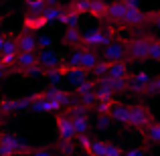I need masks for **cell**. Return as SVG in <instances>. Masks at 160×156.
Wrapping results in <instances>:
<instances>
[{
    "mask_svg": "<svg viewBox=\"0 0 160 156\" xmlns=\"http://www.w3.org/2000/svg\"><path fill=\"white\" fill-rule=\"evenodd\" d=\"M152 35H136L134 39L126 41V55L130 61H144L148 59Z\"/></svg>",
    "mask_w": 160,
    "mask_h": 156,
    "instance_id": "1",
    "label": "cell"
},
{
    "mask_svg": "<svg viewBox=\"0 0 160 156\" xmlns=\"http://www.w3.org/2000/svg\"><path fill=\"white\" fill-rule=\"evenodd\" d=\"M113 41L112 28H91V31H85L81 37V47L85 49H103L106 45H109Z\"/></svg>",
    "mask_w": 160,
    "mask_h": 156,
    "instance_id": "2",
    "label": "cell"
},
{
    "mask_svg": "<svg viewBox=\"0 0 160 156\" xmlns=\"http://www.w3.org/2000/svg\"><path fill=\"white\" fill-rule=\"evenodd\" d=\"M152 124H154V116H152V112H150L144 103L130 105V124L128 126L146 130V128H150Z\"/></svg>",
    "mask_w": 160,
    "mask_h": 156,
    "instance_id": "3",
    "label": "cell"
},
{
    "mask_svg": "<svg viewBox=\"0 0 160 156\" xmlns=\"http://www.w3.org/2000/svg\"><path fill=\"white\" fill-rule=\"evenodd\" d=\"M57 136L61 142H73L77 138V132H75L73 120H71L69 113H59L57 116Z\"/></svg>",
    "mask_w": 160,
    "mask_h": 156,
    "instance_id": "4",
    "label": "cell"
},
{
    "mask_svg": "<svg viewBox=\"0 0 160 156\" xmlns=\"http://www.w3.org/2000/svg\"><path fill=\"white\" fill-rule=\"evenodd\" d=\"M103 61L109 63H118V61H126L128 55H126V41H112L109 45H106L102 51Z\"/></svg>",
    "mask_w": 160,
    "mask_h": 156,
    "instance_id": "5",
    "label": "cell"
},
{
    "mask_svg": "<svg viewBox=\"0 0 160 156\" xmlns=\"http://www.w3.org/2000/svg\"><path fill=\"white\" fill-rule=\"evenodd\" d=\"M148 23H150L148 12L140 10V6L128 8L124 20H122V24H124V27H130V28H138V27H142V24H148Z\"/></svg>",
    "mask_w": 160,
    "mask_h": 156,
    "instance_id": "6",
    "label": "cell"
},
{
    "mask_svg": "<svg viewBox=\"0 0 160 156\" xmlns=\"http://www.w3.org/2000/svg\"><path fill=\"white\" fill-rule=\"evenodd\" d=\"M150 81H152V77H150L146 71H138V73H134V75L128 77V89L134 91V93H138V95H142V93L148 91Z\"/></svg>",
    "mask_w": 160,
    "mask_h": 156,
    "instance_id": "7",
    "label": "cell"
},
{
    "mask_svg": "<svg viewBox=\"0 0 160 156\" xmlns=\"http://www.w3.org/2000/svg\"><path fill=\"white\" fill-rule=\"evenodd\" d=\"M128 4H126V0H113L112 4H108V10H106V20L112 24H122V20H124L126 12H128Z\"/></svg>",
    "mask_w": 160,
    "mask_h": 156,
    "instance_id": "8",
    "label": "cell"
},
{
    "mask_svg": "<svg viewBox=\"0 0 160 156\" xmlns=\"http://www.w3.org/2000/svg\"><path fill=\"white\" fill-rule=\"evenodd\" d=\"M37 57H39V65L43 67L45 71L53 69V67H59L61 61H63V57L57 51H53V49H39V51H37Z\"/></svg>",
    "mask_w": 160,
    "mask_h": 156,
    "instance_id": "9",
    "label": "cell"
},
{
    "mask_svg": "<svg viewBox=\"0 0 160 156\" xmlns=\"http://www.w3.org/2000/svg\"><path fill=\"white\" fill-rule=\"evenodd\" d=\"M31 103H32V95L31 98H22V99H8V98H4L2 102H0V112L14 113V112H20V109L31 108Z\"/></svg>",
    "mask_w": 160,
    "mask_h": 156,
    "instance_id": "10",
    "label": "cell"
},
{
    "mask_svg": "<svg viewBox=\"0 0 160 156\" xmlns=\"http://www.w3.org/2000/svg\"><path fill=\"white\" fill-rule=\"evenodd\" d=\"M16 45H18V53H32L39 51V45H37V37L31 31H24L20 35H16Z\"/></svg>",
    "mask_w": 160,
    "mask_h": 156,
    "instance_id": "11",
    "label": "cell"
},
{
    "mask_svg": "<svg viewBox=\"0 0 160 156\" xmlns=\"http://www.w3.org/2000/svg\"><path fill=\"white\" fill-rule=\"evenodd\" d=\"M22 27H24V31L35 33V31H41V28L49 27V23H47V18H45L43 14H32V12H27V16H24V20H22Z\"/></svg>",
    "mask_w": 160,
    "mask_h": 156,
    "instance_id": "12",
    "label": "cell"
},
{
    "mask_svg": "<svg viewBox=\"0 0 160 156\" xmlns=\"http://www.w3.org/2000/svg\"><path fill=\"white\" fill-rule=\"evenodd\" d=\"M39 65V57H37V51L32 53H18L16 55V71H28L32 67Z\"/></svg>",
    "mask_w": 160,
    "mask_h": 156,
    "instance_id": "13",
    "label": "cell"
},
{
    "mask_svg": "<svg viewBox=\"0 0 160 156\" xmlns=\"http://www.w3.org/2000/svg\"><path fill=\"white\" fill-rule=\"evenodd\" d=\"M81 37L83 33L79 31V27H67V31L63 33V45L71 49H79L81 47Z\"/></svg>",
    "mask_w": 160,
    "mask_h": 156,
    "instance_id": "14",
    "label": "cell"
},
{
    "mask_svg": "<svg viewBox=\"0 0 160 156\" xmlns=\"http://www.w3.org/2000/svg\"><path fill=\"white\" fill-rule=\"evenodd\" d=\"M109 116H112V120L120 122V124H130V105H124L120 102L113 103L112 112H109Z\"/></svg>",
    "mask_w": 160,
    "mask_h": 156,
    "instance_id": "15",
    "label": "cell"
},
{
    "mask_svg": "<svg viewBox=\"0 0 160 156\" xmlns=\"http://www.w3.org/2000/svg\"><path fill=\"white\" fill-rule=\"evenodd\" d=\"M87 75H89V71L81 69V67H69V71L65 73V79L71 83V85H81L83 81H87Z\"/></svg>",
    "mask_w": 160,
    "mask_h": 156,
    "instance_id": "16",
    "label": "cell"
},
{
    "mask_svg": "<svg viewBox=\"0 0 160 156\" xmlns=\"http://www.w3.org/2000/svg\"><path fill=\"white\" fill-rule=\"evenodd\" d=\"M108 77L112 79H128L130 77V69L126 61H118V63H109V71Z\"/></svg>",
    "mask_w": 160,
    "mask_h": 156,
    "instance_id": "17",
    "label": "cell"
},
{
    "mask_svg": "<svg viewBox=\"0 0 160 156\" xmlns=\"http://www.w3.org/2000/svg\"><path fill=\"white\" fill-rule=\"evenodd\" d=\"M99 63V55L93 51V49H85L83 47V59H81V69H85V71H93L95 69V65Z\"/></svg>",
    "mask_w": 160,
    "mask_h": 156,
    "instance_id": "18",
    "label": "cell"
},
{
    "mask_svg": "<svg viewBox=\"0 0 160 156\" xmlns=\"http://www.w3.org/2000/svg\"><path fill=\"white\" fill-rule=\"evenodd\" d=\"M106 146H108V142H103V140H89L83 150L89 156H103L106 154Z\"/></svg>",
    "mask_w": 160,
    "mask_h": 156,
    "instance_id": "19",
    "label": "cell"
},
{
    "mask_svg": "<svg viewBox=\"0 0 160 156\" xmlns=\"http://www.w3.org/2000/svg\"><path fill=\"white\" fill-rule=\"evenodd\" d=\"M63 12H65V6H59V4H57V6H47V8H45L43 16L47 18L49 24H53V23H59V20H61Z\"/></svg>",
    "mask_w": 160,
    "mask_h": 156,
    "instance_id": "20",
    "label": "cell"
},
{
    "mask_svg": "<svg viewBox=\"0 0 160 156\" xmlns=\"http://www.w3.org/2000/svg\"><path fill=\"white\" fill-rule=\"evenodd\" d=\"M106 10H108V2H103V0H91L89 16H93L98 20H103L106 18Z\"/></svg>",
    "mask_w": 160,
    "mask_h": 156,
    "instance_id": "21",
    "label": "cell"
},
{
    "mask_svg": "<svg viewBox=\"0 0 160 156\" xmlns=\"http://www.w3.org/2000/svg\"><path fill=\"white\" fill-rule=\"evenodd\" d=\"M69 8L75 10L77 14H89V8H91V0H71L69 2Z\"/></svg>",
    "mask_w": 160,
    "mask_h": 156,
    "instance_id": "22",
    "label": "cell"
},
{
    "mask_svg": "<svg viewBox=\"0 0 160 156\" xmlns=\"http://www.w3.org/2000/svg\"><path fill=\"white\" fill-rule=\"evenodd\" d=\"M24 4H27V10L32 12V14H43L45 8H47L45 0H24Z\"/></svg>",
    "mask_w": 160,
    "mask_h": 156,
    "instance_id": "23",
    "label": "cell"
},
{
    "mask_svg": "<svg viewBox=\"0 0 160 156\" xmlns=\"http://www.w3.org/2000/svg\"><path fill=\"white\" fill-rule=\"evenodd\" d=\"M146 138H148L150 144H158L160 142V126L152 124L150 128H146Z\"/></svg>",
    "mask_w": 160,
    "mask_h": 156,
    "instance_id": "24",
    "label": "cell"
},
{
    "mask_svg": "<svg viewBox=\"0 0 160 156\" xmlns=\"http://www.w3.org/2000/svg\"><path fill=\"white\" fill-rule=\"evenodd\" d=\"M148 59H152V61H158V63H160V39H156V37H152Z\"/></svg>",
    "mask_w": 160,
    "mask_h": 156,
    "instance_id": "25",
    "label": "cell"
},
{
    "mask_svg": "<svg viewBox=\"0 0 160 156\" xmlns=\"http://www.w3.org/2000/svg\"><path fill=\"white\" fill-rule=\"evenodd\" d=\"M108 71H109V61H99L91 73L95 75V79H102V77H106V75H108Z\"/></svg>",
    "mask_w": 160,
    "mask_h": 156,
    "instance_id": "26",
    "label": "cell"
},
{
    "mask_svg": "<svg viewBox=\"0 0 160 156\" xmlns=\"http://www.w3.org/2000/svg\"><path fill=\"white\" fill-rule=\"evenodd\" d=\"M18 55V53H16ZM16 55H0V65L6 67V69H10V67L16 65Z\"/></svg>",
    "mask_w": 160,
    "mask_h": 156,
    "instance_id": "27",
    "label": "cell"
},
{
    "mask_svg": "<svg viewBox=\"0 0 160 156\" xmlns=\"http://www.w3.org/2000/svg\"><path fill=\"white\" fill-rule=\"evenodd\" d=\"M37 45H39V49H51L53 47V39L49 35H39L37 37Z\"/></svg>",
    "mask_w": 160,
    "mask_h": 156,
    "instance_id": "28",
    "label": "cell"
},
{
    "mask_svg": "<svg viewBox=\"0 0 160 156\" xmlns=\"http://www.w3.org/2000/svg\"><path fill=\"white\" fill-rule=\"evenodd\" d=\"M73 152H75V146L71 142H61V146H59V154L61 156H73Z\"/></svg>",
    "mask_w": 160,
    "mask_h": 156,
    "instance_id": "29",
    "label": "cell"
},
{
    "mask_svg": "<svg viewBox=\"0 0 160 156\" xmlns=\"http://www.w3.org/2000/svg\"><path fill=\"white\" fill-rule=\"evenodd\" d=\"M103 156H124V150H122L118 144H109V142H108L106 154H103Z\"/></svg>",
    "mask_w": 160,
    "mask_h": 156,
    "instance_id": "30",
    "label": "cell"
},
{
    "mask_svg": "<svg viewBox=\"0 0 160 156\" xmlns=\"http://www.w3.org/2000/svg\"><path fill=\"white\" fill-rule=\"evenodd\" d=\"M148 95H154V93H160V75L158 77H154L152 81H150V85H148V91H146Z\"/></svg>",
    "mask_w": 160,
    "mask_h": 156,
    "instance_id": "31",
    "label": "cell"
},
{
    "mask_svg": "<svg viewBox=\"0 0 160 156\" xmlns=\"http://www.w3.org/2000/svg\"><path fill=\"white\" fill-rule=\"evenodd\" d=\"M32 156H55V152L51 148H37L32 150Z\"/></svg>",
    "mask_w": 160,
    "mask_h": 156,
    "instance_id": "32",
    "label": "cell"
},
{
    "mask_svg": "<svg viewBox=\"0 0 160 156\" xmlns=\"http://www.w3.org/2000/svg\"><path fill=\"white\" fill-rule=\"evenodd\" d=\"M124 156H146V148H132L124 152Z\"/></svg>",
    "mask_w": 160,
    "mask_h": 156,
    "instance_id": "33",
    "label": "cell"
},
{
    "mask_svg": "<svg viewBox=\"0 0 160 156\" xmlns=\"http://www.w3.org/2000/svg\"><path fill=\"white\" fill-rule=\"evenodd\" d=\"M109 122H112V116H99V120H98V126H99V128H108V126H109Z\"/></svg>",
    "mask_w": 160,
    "mask_h": 156,
    "instance_id": "34",
    "label": "cell"
},
{
    "mask_svg": "<svg viewBox=\"0 0 160 156\" xmlns=\"http://www.w3.org/2000/svg\"><path fill=\"white\" fill-rule=\"evenodd\" d=\"M0 156H14V150L8 148V146H2V144H0Z\"/></svg>",
    "mask_w": 160,
    "mask_h": 156,
    "instance_id": "35",
    "label": "cell"
},
{
    "mask_svg": "<svg viewBox=\"0 0 160 156\" xmlns=\"http://www.w3.org/2000/svg\"><path fill=\"white\" fill-rule=\"evenodd\" d=\"M8 73H10V69H6V67H2V65H0V81H2V79L6 77Z\"/></svg>",
    "mask_w": 160,
    "mask_h": 156,
    "instance_id": "36",
    "label": "cell"
},
{
    "mask_svg": "<svg viewBox=\"0 0 160 156\" xmlns=\"http://www.w3.org/2000/svg\"><path fill=\"white\" fill-rule=\"evenodd\" d=\"M45 4H47V6H57L59 0H45Z\"/></svg>",
    "mask_w": 160,
    "mask_h": 156,
    "instance_id": "37",
    "label": "cell"
},
{
    "mask_svg": "<svg viewBox=\"0 0 160 156\" xmlns=\"http://www.w3.org/2000/svg\"><path fill=\"white\" fill-rule=\"evenodd\" d=\"M4 41H6V35H0V53H2V47H4Z\"/></svg>",
    "mask_w": 160,
    "mask_h": 156,
    "instance_id": "38",
    "label": "cell"
},
{
    "mask_svg": "<svg viewBox=\"0 0 160 156\" xmlns=\"http://www.w3.org/2000/svg\"><path fill=\"white\" fill-rule=\"evenodd\" d=\"M0 124H2V120H0Z\"/></svg>",
    "mask_w": 160,
    "mask_h": 156,
    "instance_id": "39",
    "label": "cell"
},
{
    "mask_svg": "<svg viewBox=\"0 0 160 156\" xmlns=\"http://www.w3.org/2000/svg\"><path fill=\"white\" fill-rule=\"evenodd\" d=\"M158 126H160V122H158Z\"/></svg>",
    "mask_w": 160,
    "mask_h": 156,
    "instance_id": "40",
    "label": "cell"
}]
</instances>
